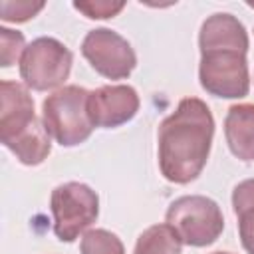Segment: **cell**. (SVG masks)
Masks as SVG:
<instances>
[{
	"instance_id": "6da1fadb",
	"label": "cell",
	"mask_w": 254,
	"mask_h": 254,
	"mask_svg": "<svg viewBox=\"0 0 254 254\" xmlns=\"http://www.w3.org/2000/svg\"><path fill=\"white\" fill-rule=\"evenodd\" d=\"M214 119L208 105L198 97H185L177 109L159 125V169L161 175L175 183L194 181L210 155Z\"/></svg>"
},
{
	"instance_id": "7a4b0ae2",
	"label": "cell",
	"mask_w": 254,
	"mask_h": 254,
	"mask_svg": "<svg viewBox=\"0 0 254 254\" xmlns=\"http://www.w3.org/2000/svg\"><path fill=\"white\" fill-rule=\"evenodd\" d=\"M87 99L89 91L79 85H64L44 99V127L62 147H75L89 139L95 125L89 117Z\"/></svg>"
},
{
	"instance_id": "3957f363",
	"label": "cell",
	"mask_w": 254,
	"mask_h": 254,
	"mask_svg": "<svg viewBox=\"0 0 254 254\" xmlns=\"http://www.w3.org/2000/svg\"><path fill=\"white\" fill-rule=\"evenodd\" d=\"M165 220L179 234L183 244L194 248L210 246L224 230L220 206L202 194H187L173 200L167 208Z\"/></svg>"
},
{
	"instance_id": "277c9868",
	"label": "cell",
	"mask_w": 254,
	"mask_h": 254,
	"mask_svg": "<svg viewBox=\"0 0 254 254\" xmlns=\"http://www.w3.org/2000/svg\"><path fill=\"white\" fill-rule=\"evenodd\" d=\"M50 208L54 216V234L62 242H73L99 216V196L83 183H64L52 190Z\"/></svg>"
},
{
	"instance_id": "5b68a950",
	"label": "cell",
	"mask_w": 254,
	"mask_h": 254,
	"mask_svg": "<svg viewBox=\"0 0 254 254\" xmlns=\"http://www.w3.org/2000/svg\"><path fill=\"white\" fill-rule=\"evenodd\" d=\"M73 56L56 38H36L26 46L20 60V77L34 91H48L64 85L69 77Z\"/></svg>"
},
{
	"instance_id": "8992f818",
	"label": "cell",
	"mask_w": 254,
	"mask_h": 254,
	"mask_svg": "<svg viewBox=\"0 0 254 254\" xmlns=\"http://www.w3.org/2000/svg\"><path fill=\"white\" fill-rule=\"evenodd\" d=\"M198 79L206 93L222 99H240L250 91V73L246 52L206 50L200 52Z\"/></svg>"
},
{
	"instance_id": "52a82bcc",
	"label": "cell",
	"mask_w": 254,
	"mask_h": 254,
	"mask_svg": "<svg viewBox=\"0 0 254 254\" xmlns=\"http://www.w3.org/2000/svg\"><path fill=\"white\" fill-rule=\"evenodd\" d=\"M81 54L89 65L107 79H125L137 65L131 44L109 28H95L85 34Z\"/></svg>"
},
{
	"instance_id": "ba28073f",
	"label": "cell",
	"mask_w": 254,
	"mask_h": 254,
	"mask_svg": "<svg viewBox=\"0 0 254 254\" xmlns=\"http://www.w3.org/2000/svg\"><path fill=\"white\" fill-rule=\"evenodd\" d=\"M87 109L95 127L113 129L137 115L139 95L131 85H101L89 91Z\"/></svg>"
},
{
	"instance_id": "9c48e42d",
	"label": "cell",
	"mask_w": 254,
	"mask_h": 254,
	"mask_svg": "<svg viewBox=\"0 0 254 254\" xmlns=\"http://www.w3.org/2000/svg\"><path fill=\"white\" fill-rule=\"evenodd\" d=\"M38 121L34 99L26 85L4 79L0 83V141H8Z\"/></svg>"
},
{
	"instance_id": "30bf717a",
	"label": "cell",
	"mask_w": 254,
	"mask_h": 254,
	"mask_svg": "<svg viewBox=\"0 0 254 254\" xmlns=\"http://www.w3.org/2000/svg\"><path fill=\"white\" fill-rule=\"evenodd\" d=\"M248 32L244 28V24L228 14V12H218L208 16L198 32V48L200 52L206 50H240V52H248Z\"/></svg>"
},
{
	"instance_id": "8fae6325",
	"label": "cell",
	"mask_w": 254,
	"mask_h": 254,
	"mask_svg": "<svg viewBox=\"0 0 254 254\" xmlns=\"http://www.w3.org/2000/svg\"><path fill=\"white\" fill-rule=\"evenodd\" d=\"M224 137L240 161H254V103H236L224 117Z\"/></svg>"
},
{
	"instance_id": "7c38bea8",
	"label": "cell",
	"mask_w": 254,
	"mask_h": 254,
	"mask_svg": "<svg viewBox=\"0 0 254 254\" xmlns=\"http://www.w3.org/2000/svg\"><path fill=\"white\" fill-rule=\"evenodd\" d=\"M2 145L8 151H12L22 165H28V167H36L44 163L52 151V141L42 119H38L34 125L24 129L16 137L4 141Z\"/></svg>"
},
{
	"instance_id": "4fadbf2b",
	"label": "cell",
	"mask_w": 254,
	"mask_h": 254,
	"mask_svg": "<svg viewBox=\"0 0 254 254\" xmlns=\"http://www.w3.org/2000/svg\"><path fill=\"white\" fill-rule=\"evenodd\" d=\"M181 252H183V240L167 222L153 224L147 230H143L133 250V254H181Z\"/></svg>"
},
{
	"instance_id": "5bb4252c",
	"label": "cell",
	"mask_w": 254,
	"mask_h": 254,
	"mask_svg": "<svg viewBox=\"0 0 254 254\" xmlns=\"http://www.w3.org/2000/svg\"><path fill=\"white\" fill-rule=\"evenodd\" d=\"M79 252L81 254H125V248L117 234L105 228H93L81 236Z\"/></svg>"
},
{
	"instance_id": "9a60e30c",
	"label": "cell",
	"mask_w": 254,
	"mask_h": 254,
	"mask_svg": "<svg viewBox=\"0 0 254 254\" xmlns=\"http://www.w3.org/2000/svg\"><path fill=\"white\" fill-rule=\"evenodd\" d=\"M0 65L10 67L16 60H22V54L26 50V42L22 32L10 30L6 26L0 28Z\"/></svg>"
},
{
	"instance_id": "2e32d148",
	"label": "cell",
	"mask_w": 254,
	"mask_h": 254,
	"mask_svg": "<svg viewBox=\"0 0 254 254\" xmlns=\"http://www.w3.org/2000/svg\"><path fill=\"white\" fill-rule=\"evenodd\" d=\"M44 2H30V0H2L0 2V18L4 22H28L30 18H34L40 10H44Z\"/></svg>"
},
{
	"instance_id": "e0dca14e",
	"label": "cell",
	"mask_w": 254,
	"mask_h": 254,
	"mask_svg": "<svg viewBox=\"0 0 254 254\" xmlns=\"http://www.w3.org/2000/svg\"><path fill=\"white\" fill-rule=\"evenodd\" d=\"M73 8L81 14H85L91 20H105L117 16L123 8L125 2H109V0H91V2H73Z\"/></svg>"
},
{
	"instance_id": "ac0fdd59",
	"label": "cell",
	"mask_w": 254,
	"mask_h": 254,
	"mask_svg": "<svg viewBox=\"0 0 254 254\" xmlns=\"http://www.w3.org/2000/svg\"><path fill=\"white\" fill-rule=\"evenodd\" d=\"M232 208L234 214H242L254 208V179H246L238 183L232 190Z\"/></svg>"
},
{
	"instance_id": "d6986e66",
	"label": "cell",
	"mask_w": 254,
	"mask_h": 254,
	"mask_svg": "<svg viewBox=\"0 0 254 254\" xmlns=\"http://www.w3.org/2000/svg\"><path fill=\"white\" fill-rule=\"evenodd\" d=\"M238 234L244 250L254 254V208L238 214Z\"/></svg>"
},
{
	"instance_id": "ffe728a7",
	"label": "cell",
	"mask_w": 254,
	"mask_h": 254,
	"mask_svg": "<svg viewBox=\"0 0 254 254\" xmlns=\"http://www.w3.org/2000/svg\"><path fill=\"white\" fill-rule=\"evenodd\" d=\"M212 254H232V252H226V250H218V252H212Z\"/></svg>"
}]
</instances>
